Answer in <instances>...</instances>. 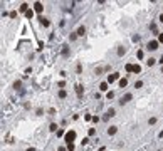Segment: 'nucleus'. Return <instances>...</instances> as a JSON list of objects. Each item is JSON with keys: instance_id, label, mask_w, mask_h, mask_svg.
<instances>
[{"instance_id": "obj_10", "label": "nucleus", "mask_w": 163, "mask_h": 151, "mask_svg": "<svg viewBox=\"0 0 163 151\" xmlns=\"http://www.w3.org/2000/svg\"><path fill=\"white\" fill-rule=\"evenodd\" d=\"M114 114H116V111L111 108V109H108V113H106V116H104V119H109V117H111V116H114Z\"/></svg>"}, {"instance_id": "obj_34", "label": "nucleus", "mask_w": 163, "mask_h": 151, "mask_svg": "<svg viewBox=\"0 0 163 151\" xmlns=\"http://www.w3.org/2000/svg\"><path fill=\"white\" fill-rule=\"evenodd\" d=\"M57 151H67V150H66L64 146H61V148H59V150H57Z\"/></svg>"}, {"instance_id": "obj_27", "label": "nucleus", "mask_w": 163, "mask_h": 151, "mask_svg": "<svg viewBox=\"0 0 163 151\" xmlns=\"http://www.w3.org/2000/svg\"><path fill=\"white\" fill-rule=\"evenodd\" d=\"M96 134V128H89V136H94Z\"/></svg>"}, {"instance_id": "obj_24", "label": "nucleus", "mask_w": 163, "mask_h": 151, "mask_svg": "<svg viewBox=\"0 0 163 151\" xmlns=\"http://www.w3.org/2000/svg\"><path fill=\"white\" fill-rule=\"evenodd\" d=\"M20 86H22L20 81H15V82H14V87H15V89H20Z\"/></svg>"}, {"instance_id": "obj_9", "label": "nucleus", "mask_w": 163, "mask_h": 151, "mask_svg": "<svg viewBox=\"0 0 163 151\" xmlns=\"http://www.w3.org/2000/svg\"><path fill=\"white\" fill-rule=\"evenodd\" d=\"M82 91H84V89H82V86H81V84H77V86H76V92H77V97H82Z\"/></svg>"}, {"instance_id": "obj_12", "label": "nucleus", "mask_w": 163, "mask_h": 151, "mask_svg": "<svg viewBox=\"0 0 163 151\" xmlns=\"http://www.w3.org/2000/svg\"><path fill=\"white\" fill-rule=\"evenodd\" d=\"M116 131H118V129H116V126H109V128H108V134H109V136L116 134Z\"/></svg>"}, {"instance_id": "obj_15", "label": "nucleus", "mask_w": 163, "mask_h": 151, "mask_svg": "<svg viewBox=\"0 0 163 151\" xmlns=\"http://www.w3.org/2000/svg\"><path fill=\"white\" fill-rule=\"evenodd\" d=\"M128 86V79L125 77V79H119V87H126Z\"/></svg>"}, {"instance_id": "obj_16", "label": "nucleus", "mask_w": 163, "mask_h": 151, "mask_svg": "<svg viewBox=\"0 0 163 151\" xmlns=\"http://www.w3.org/2000/svg\"><path fill=\"white\" fill-rule=\"evenodd\" d=\"M125 52H126L125 47H118V55H125Z\"/></svg>"}, {"instance_id": "obj_6", "label": "nucleus", "mask_w": 163, "mask_h": 151, "mask_svg": "<svg viewBox=\"0 0 163 151\" xmlns=\"http://www.w3.org/2000/svg\"><path fill=\"white\" fill-rule=\"evenodd\" d=\"M39 22H40V25H44V27H49V19H45L44 15H40V17H39Z\"/></svg>"}, {"instance_id": "obj_26", "label": "nucleus", "mask_w": 163, "mask_h": 151, "mask_svg": "<svg viewBox=\"0 0 163 151\" xmlns=\"http://www.w3.org/2000/svg\"><path fill=\"white\" fill-rule=\"evenodd\" d=\"M141 86H143V82H141V81H136V82H134V87H136V89H140Z\"/></svg>"}, {"instance_id": "obj_5", "label": "nucleus", "mask_w": 163, "mask_h": 151, "mask_svg": "<svg viewBox=\"0 0 163 151\" xmlns=\"http://www.w3.org/2000/svg\"><path fill=\"white\" fill-rule=\"evenodd\" d=\"M131 97H133V96H131L130 92H128V94H125V96L121 97V101H119V104H126L128 101H131Z\"/></svg>"}, {"instance_id": "obj_32", "label": "nucleus", "mask_w": 163, "mask_h": 151, "mask_svg": "<svg viewBox=\"0 0 163 151\" xmlns=\"http://www.w3.org/2000/svg\"><path fill=\"white\" fill-rule=\"evenodd\" d=\"M81 143H82V146H84V144H88V143H89V138H84Z\"/></svg>"}, {"instance_id": "obj_33", "label": "nucleus", "mask_w": 163, "mask_h": 151, "mask_svg": "<svg viewBox=\"0 0 163 151\" xmlns=\"http://www.w3.org/2000/svg\"><path fill=\"white\" fill-rule=\"evenodd\" d=\"M158 42H162L163 44V32H160V35H158Z\"/></svg>"}, {"instance_id": "obj_23", "label": "nucleus", "mask_w": 163, "mask_h": 151, "mask_svg": "<svg viewBox=\"0 0 163 151\" xmlns=\"http://www.w3.org/2000/svg\"><path fill=\"white\" fill-rule=\"evenodd\" d=\"M143 55H145L143 50H138V52H136V57H138V59H143Z\"/></svg>"}, {"instance_id": "obj_21", "label": "nucleus", "mask_w": 163, "mask_h": 151, "mask_svg": "<svg viewBox=\"0 0 163 151\" xmlns=\"http://www.w3.org/2000/svg\"><path fill=\"white\" fill-rule=\"evenodd\" d=\"M76 39H77V34H76V32H74V34H71V35H69V40H71V42H74V40H76Z\"/></svg>"}, {"instance_id": "obj_31", "label": "nucleus", "mask_w": 163, "mask_h": 151, "mask_svg": "<svg viewBox=\"0 0 163 151\" xmlns=\"http://www.w3.org/2000/svg\"><path fill=\"white\" fill-rule=\"evenodd\" d=\"M84 119H86V121H91V119H93V116H91V114H86V116H84Z\"/></svg>"}, {"instance_id": "obj_7", "label": "nucleus", "mask_w": 163, "mask_h": 151, "mask_svg": "<svg viewBox=\"0 0 163 151\" xmlns=\"http://www.w3.org/2000/svg\"><path fill=\"white\" fill-rule=\"evenodd\" d=\"M76 34H77V35H81V37H84V34H86V27H84V25H81V27L76 30Z\"/></svg>"}, {"instance_id": "obj_14", "label": "nucleus", "mask_w": 163, "mask_h": 151, "mask_svg": "<svg viewBox=\"0 0 163 151\" xmlns=\"http://www.w3.org/2000/svg\"><path fill=\"white\" fill-rule=\"evenodd\" d=\"M19 10H20V12H25V14H27V12H29V5H27V3H22Z\"/></svg>"}, {"instance_id": "obj_4", "label": "nucleus", "mask_w": 163, "mask_h": 151, "mask_svg": "<svg viewBox=\"0 0 163 151\" xmlns=\"http://www.w3.org/2000/svg\"><path fill=\"white\" fill-rule=\"evenodd\" d=\"M42 10H44V7H42V3H40V2H35V3H34V12H37V14H40Z\"/></svg>"}, {"instance_id": "obj_8", "label": "nucleus", "mask_w": 163, "mask_h": 151, "mask_svg": "<svg viewBox=\"0 0 163 151\" xmlns=\"http://www.w3.org/2000/svg\"><path fill=\"white\" fill-rule=\"evenodd\" d=\"M69 55H71L69 47H67V45H62V57H69Z\"/></svg>"}, {"instance_id": "obj_29", "label": "nucleus", "mask_w": 163, "mask_h": 151, "mask_svg": "<svg viewBox=\"0 0 163 151\" xmlns=\"http://www.w3.org/2000/svg\"><path fill=\"white\" fill-rule=\"evenodd\" d=\"M57 136H66L64 129H59V131H57Z\"/></svg>"}, {"instance_id": "obj_13", "label": "nucleus", "mask_w": 163, "mask_h": 151, "mask_svg": "<svg viewBox=\"0 0 163 151\" xmlns=\"http://www.w3.org/2000/svg\"><path fill=\"white\" fill-rule=\"evenodd\" d=\"M133 72H134V74H140V72H141V66H140V64H134V66H133Z\"/></svg>"}, {"instance_id": "obj_20", "label": "nucleus", "mask_w": 163, "mask_h": 151, "mask_svg": "<svg viewBox=\"0 0 163 151\" xmlns=\"http://www.w3.org/2000/svg\"><path fill=\"white\" fill-rule=\"evenodd\" d=\"M66 96H67V94H66V91H64V89H61V91H59V97H61V99H64Z\"/></svg>"}, {"instance_id": "obj_2", "label": "nucleus", "mask_w": 163, "mask_h": 151, "mask_svg": "<svg viewBox=\"0 0 163 151\" xmlns=\"http://www.w3.org/2000/svg\"><path fill=\"white\" fill-rule=\"evenodd\" d=\"M158 44H160L158 40H150L148 45H146V49H148V50H156V49H158Z\"/></svg>"}, {"instance_id": "obj_25", "label": "nucleus", "mask_w": 163, "mask_h": 151, "mask_svg": "<svg viewBox=\"0 0 163 151\" xmlns=\"http://www.w3.org/2000/svg\"><path fill=\"white\" fill-rule=\"evenodd\" d=\"M106 97H108V99H113V97H114V92H113V91H108Z\"/></svg>"}, {"instance_id": "obj_28", "label": "nucleus", "mask_w": 163, "mask_h": 151, "mask_svg": "<svg viewBox=\"0 0 163 151\" xmlns=\"http://www.w3.org/2000/svg\"><path fill=\"white\" fill-rule=\"evenodd\" d=\"M155 123H156V117H150L148 119V124H155Z\"/></svg>"}, {"instance_id": "obj_22", "label": "nucleus", "mask_w": 163, "mask_h": 151, "mask_svg": "<svg viewBox=\"0 0 163 151\" xmlns=\"http://www.w3.org/2000/svg\"><path fill=\"white\" fill-rule=\"evenodd\" d=\"M150 29H151V30H153L155 34H158V35H160V32L156 30V25H155V24H151V25H150Z\"/></svg>"}, {"instance_id": "obj_38", "label": "nucleus", "mask_w": 163, "mask_h": 151, "mask_svg": "<svg viewBox=\"0 0 163 151\" xmlns=\"http://www.w3.org/2000/svg\"><path fill=\"white\" fill-rule=\"evenodd\" d=\"M158 151H162V150H158Z\"/></svg>"}, {"instance_id": "obj_1", "label": "nucleus", "mask_w": 163, "mask_h": 151, "mask_svg": "<svg viewBox=\"0 0 163 151\" xmlns=\"http://www.w3.org/2000/svg\"><path fill=\"white\" fill-rule=\"evenodd\" d=\"M64 139H66V143H67V144H72V143H74V139H76V131H72V129H71V131H67V133H66V136H64Z\"/></svg>"}, {"instance_id": "obj_18", "label": "nucleus", "mask_w": 163, "mask_h": 151, "mask_svg": "<svg viewBox=\"0 0 163 151\" xmlns=\"http://www.w3.org/2000/svg\"><path fill=\"white\" fill-rule=\"evenodd\" d=\"M125 69H126V72H133V64H126Z\"/></svg>"}, {"instance_id": "obj_36", "label": "nucleus", "mask_w": 163, "mask_h": 151, "mask_svg": "<svg viewBox=\"0 0 163 151\" xmlns=\"http://www.w3.org/2000/svg\"><path fill=\"white\" fill-rule=\"evenodd\" d=\"M160 22H163V14H162V15H160Z\"/></svg>"}, {"instance_id": "obj_30", "label": "nucleus", "mask_w": 163, "mask_h": 151, "mask_svg": "<svg viewBox=\"0 0 163 151\" xmlns=\"http://www.w3.org/2000/svg\"><path fill=\"white\" fill-rule=\"evenodd\" d=\"M81 72H82V66H81V64H77V74H81Z\"/></svg>"}, {"instance_id": "obj_3", "label": "nucleus", "mask_w": 163, "mask_h": 151, "mask_svg": "<svg viewBox=\"0 0 163 151\" xmlns=\"http://www.w3.org/2000/svg\"><path fill=\"white\" fill-rule=\"evenodd\" d=\"M119 79V74L118 72H114V74H109L108 76V84H113L114 81H118Z\"/></svg>"}, {"instance_id": "obj_19", "label": "nucleus", "mask_w": 163, "mask_h": 151, "mask_svg": "<svg viewBox=\"0 0 163 151\" xmlns=\"http://www.w3.org/2000/svg\"><path fill=\"white\" fill-rule=\"evenodd\" d=\"M155 62H156V59H153V57H151V59H148V61H146V64H148V66H150V67H151V66H153V64H155Z\"/></svg>"}, {"instance_id": "obj_17", "label": "nucleus", "mask_w": 163, "mask_h": 151, "mask_svg": "<svg viewBox=\"0 0 163 151\" xmlns=\"http://www.w3.org/2000/svg\"><path fill=\"white\" fill-rule=\"evenodd\" d=\"M25 17H27V19H32V17H34V10H32V8H29V12L25 14Z\"/></svg>"}, {"instance_id": "obj_35", "label": "nucleus", "mask_w": 163, "mask_h": 151, "mask_svg": "<svg viewBox=\"0 0 163 151\" xmlns=\"http://www.w3.org/2000/svg\"><path fill=\"white\" fill-rule=\"evenodd\" d=\"M25 151H35V148H27Z\"/></svg>"}, {"instance_id": "obj_11", "label": "nucleus", "mask_w": 163, "mask_h": 151, "mask_svg": "<svg viewBox=\"0 0 163 151\" xmlns=\"http://www.w3.org/2000/svg\"><path fill=\"white\" fill-rule=\"evenodd\" d=\"M108 86H109V84H108V81L101 82V84H99V91H108Z\"/></svg>"}, {"instance_id": "obj_37", "label": "nucleus", "mask_w": 163, "mask_h": 151, "mask_svg": "<svg viewBox=\"0 0 163 151\" xmlns=\"http://www.w3.org/2000/svg\"><path fill=\"white\" fill-rule=\"evenodd\" d=\"M162 72H163V66H162Z\"/></svg>"}]
</instances>
